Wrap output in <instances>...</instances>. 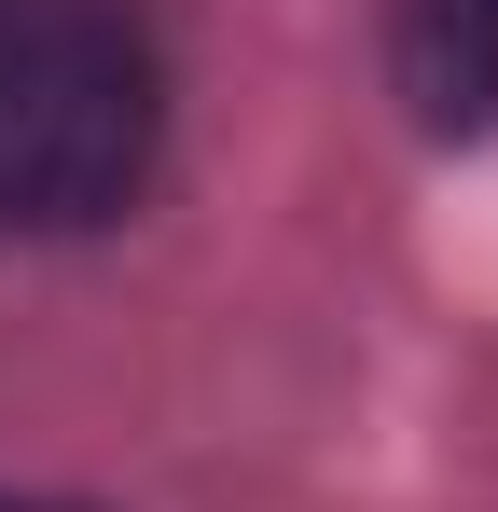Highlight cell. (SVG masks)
Instances as JSON below:
<instances>
[{
	"instance_id": "1",
	"label": "cell",
	"mask_w": 498,
	"mask_h": 512,
	"mask_svg": "<svg viewBox=\"0 0 498 512\" xmlns=\"http://www.w3.org/2000/svg\"><path fill=\"white\" fill-rule=\"evenodd\" d=\"M166 139V70L125 0H0V236L111 222Z\"/></svg>"
},
{
	"instance_id": "2",
	"label": "cell",
	"mask_w": 498,
	"mask_h": 512,
	"mask_svg": "<svg viewBox=\"0 0 498 512\" xmlns=\"http://www.w3.org/2000/svg\"><path fill=\"white\" fill-rule=\"evenodd\" d=\"M415 125H498V0H402L388 14Z\"/></svg>"
},
{
	"instance_id": "3",
	"label": "cell",
	"mask_w": 498,
	"mask_h": 512,
	"mask_svg": "<svg viewBox=\"0 0 498 512\" xmlns=\"http://www.w3.org/2000/svg\"><path fill=\"white\" fill-rule=\"evenodd\" d=\"M0 512H56V499H0Z\"/></svg>"
}]
</instances>
